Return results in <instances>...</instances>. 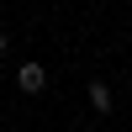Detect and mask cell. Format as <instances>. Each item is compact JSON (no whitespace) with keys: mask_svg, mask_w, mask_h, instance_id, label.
Masks as SVG:
<instances>
[{"mask_svg":"<svg viewBox=\"0 0 132 132\" xmlns=\"http://www.w3.org/2000/svg\"><path fill=\"white\" fill-rule=\"evenodd\" d=\"M16 85H21L27 95H37L42 85H48V69H42V63H21V69H16Z\"/></svg>","mask_w":132,"mask_h":132,"instance_id":"cell-1","label":"cell"},{"mask_svg":"<svg viewBox=\"0 0 132 132\" xmlns=\"http://www.w3.org/2000/svg\"><path fill=\"white\" fill-rule=\"evenodd\" d=\"M90 106H95L101 116L111 111V106H116V95H111V85H101V79H95V85H90Z\"/></svg>","mask_w":132,"mask_h":132,"instance_id":"cell-2","label":"cell"},{"mask_svg":"<svg viewBox=\"0 0 132 132\" xmlns=\"http://www.w3.org/2000/svg\"><path fill=\"white\" fill-rule=\"evenodd\" d=\"M5 48H11V37H5V32H0V58H5Z\"/></svg>","mask_w":132,"mask_h":132,"instance_id":"cell-3","label":"cell"}]
</instances>
